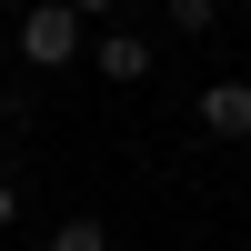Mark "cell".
<instances>
[{
	"instance_id": "cell-7",
	"label": "cell",
	"mask_w": 251,
	"mask_h": 251,
	"mask_svg": "<svg viewBox=\"0 0 251 251\" xmlns=\"http://www.w3.org/2000/svg\"><path fill=\"white\" fill-rule=\"evenodd\" d=\"M60 10H71V20H100V10H121V0H60Z\"/></svg>"
},
{
	"instance_id": "cell-4",
	"label": "cell",
	"mask_w": 251,
	"mask_h": 251,
	"mask_svg": "<svg viewBox=\"0 0 251 251\" xmlns=\"http://www.w3.org/2000/svg\"><path fill=\"white\" fill-rule=\"evenodd\" d=\"M50 251H111V231H100V221H60Z\"/></svg>"
},
{
	"instance_id": "cell-8",
	"label": "cell",
	"mask_w": 251,
	"mask_h": 251,
	"mask_svg": "<svg viewBox=\"0 0 251 251\" xmlns=\"http://www.w3.org/2000/svg\"><path fill=\"white\" fill-rule=\"evenodd\" d=\"M241 10H251V0H241Z\"/></svg>"
},
{
	"instance_id": "cell-1",
	"label": "cell",
	"mask_w": 251,
	"mask_h": 251,
	"mask_svg": "<svg viewBox=\"0 0 251 251\" xmlns=\"http://www.w3.org/2000/svg\"><path fill=\"white\" fill-rule=\"evenodd\" d=\"M20 60H30V71H71L80 60V20L60 10V0H30V10H20Z\"/></svg>"
},
{
	"instance_id": "cell-5",
	"label": "cell",
	"mask_w": 251,
	"mask_h": 251,
	"mask_svg": "<svg viewBox=\"0 0 251 251\" xmlns=\"http://www.w3.org/2000/svg\"><path fill=\"white\" fill-rule=\"evenodd\" d=\"M221 20V0H171V30H211Z\"/></svg>"
},
{
	"instance_id": "cell-3",
	"label": "cell",
	"mask_w": 251,
	"mask_h": 251,
	"mask_svg": "<svg viewBox=\"0 0 251 251\" xmlns=\"http://www.w3.org/2000/svg\"><path fill=\"white\" fill-rule=\"evenodd\" d=\"M100 80H121V91H131V80H151V40H131V30H100Z\"/></svg>"
},
{
	"instance_id": "cell-2",
	"label": "cell",
	"mask_w": 251,
	"mask_h": 251,
	"mask_svg": "<svg viewBox=\"0 0 251 251\" xmlns=\"http://www.w3.org/2000/svg\"><path fill=\"white\" fill-rule=\"evenodd\" d=\"M201 131L211 141H251V80H211L201 91Z\"/></svg>"
},
{
	"instance_id": "cell-6",
	"label": "cell",
	"mask_w": 251,
	"mask_h": 251,
	"mask_svg": "<svg viewBox=\"0 0 251 251\" xmlns=\"http://www.w3.org/2000/svg\"><path fill=\"white\" fill-rule=\"evenodd\" d=\"M10 221H20V181L0 171V231H10Z\"/></svg>"
}]
</instances>
